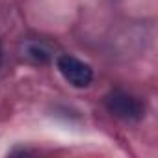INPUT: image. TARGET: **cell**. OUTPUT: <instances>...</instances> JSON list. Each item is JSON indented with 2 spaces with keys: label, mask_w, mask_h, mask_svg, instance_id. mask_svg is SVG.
<instances>
[{
  "label": "cell",
  "mask_w": 158,
  "mask_h": 158,
  "mask_svg": "<svg viewBox=\"0 0 158 158\" xmlns=\"http://www.w3.org/2000/svg\"><path fill=\"white\" fill-rule=\"evenodd\" d=\"M56 67L60 71V74L65 78V82H69L73 88H78V89H84L91 84L93 80V69L71 54H61L58 56L56 60Z\"/></svg>",
  "instance_id": "6da1fadb"
},
{
  "label": "cell",
  "mask_w": 158,
  "mask_h": 158,
  "mask_svg": "<svg viewBox=\"0 0 158 158\" xmlns=\"http://www.w3.org/2000/svg\"><path fill=\"white\" fill-rule=\"evenodd\" d=\"M104 102L110 114L125 121H139L145 115V106L141 104V101L123 89H115L110 95H106Z\"/></svg>",
  "instance_id": "7a4b0ae2"
}]
</instances>
